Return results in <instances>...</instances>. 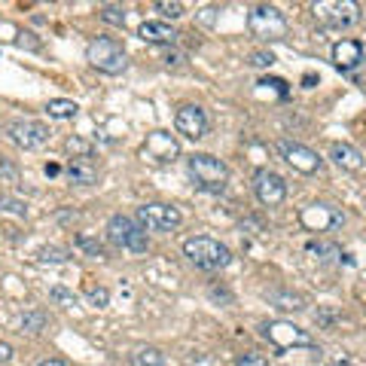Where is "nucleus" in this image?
<instances>
[{
	"instance_id": "22",
	"label": "nucleus",
	"mask_w": 366,
	"mask_h": 366,
	"mask_svg": "<svg viewBox=\"0 0 366 366\" xmlns=\"http://www.w3.org/2000/svg\"><path fill=\"white\" fill-rule=\"evenodd\" d=\"M49 327V314L43 309H28L22 314V330L25 333H43Z\"/></svg>"
},
{
	"instance_id": "27",
	"label": "nucleus",
	"mask_w": 366,
	"mask_h": 366,
	"mask_svg": "<svg viewBox=\"0 0 366 366\" xmlns=\"http://www.w3.org/2000/svg\"><path fill=\"white\" fill-rule=\"evenodd\" d=\"M49 299H52L55 305H65V309H74V305H77V293L67 290V287H61V284H55V287L49 290Z\"/></svg>"
},
{
	"instance_id": "38",
	"label": "nucleus",
	"mask_w": 366,
	"mask_h": 366,
	"mask_svg": "<svg viewBox=\"0 0 366 366\" xmlns=\"http://www.w3.org/2000/svg\"><path fill=\"white\" fill-rule=\"evenodd\" d=\"M58 171H61V168L55 165V162H49V165H46V174H49V177H55V174H58Z\"/></svg>"
},
{
	"instance_id": "14",
	"label": "nucleus",
	"mask_w": 366,
	"mask_h": 366,
	"mask_svg": "<svg viewBox=\"0 0 366 366\" xmlns=\"http://www.w3.org/2000/svg\"><path fill=\"white\" fill-rule=\"evenodd\" d=\"M208 113L201 110L199 104H183L177 110V116H174V128L180 131L183 138H189V140H199V138H205L208 135Z\"/></svg>"
},
{
	"instance_id": "10",
	"label": "nucleus",
	"mask_w": 366,
	"mask_h": 366,
	"mask_svg": "<svg viewBox=\"0 0 366 366\" xmlns=\"http://www.w3.org/2000/svg\"><path fill=\"white\" fill-rule=\"evenodd\" d=\"M140 156L156 162V165H171L180 159V144L171 131H150L147 140L140 144Z\"/></svg>"
},
{
	"instance_id": "31",
	"label": "nucleus",
	"mask_w": 366,
	"mask_h": 366,
	"mask_svg": "<svg viewBox=\"0 0 366 366\" xmlns=\"http://www.w3.org/2000/svg\"><path fill=\"white\" fill-rule=\"evenodd\" d=\"M18 165H13L9 159H0V183H18Z\"/></svg>"
},
{
	"instance_id": "6",
	"label": "nucleus",
	"mask_w": 366,
	"mask_h": 366,
	"mask_svg": "<svg viewBox=\"0 0 366 366\" xmlns=\"http://www.w3.org/2000/svg\"><path fill=\"white\" fill-rule=\"evenodd\" d=\"M311 13L323 28H351L360 22V4L354 0H321L311 6Z\"/></svg>"
},
{
	"instance_id": "5",
	"label": "nucleus",
	"mask_w": 366,
	"mask_h": 366,
	"mask_svg": "<svg viewBox=\"0 0 366 366\" xmlns=\"http://www.w3.org/2000/svg\"><path fill=\"white\" fill-rule=\"evenodd\" d=\"M107 238H110V244L126 248L131 253H147V248H150L147 229H140L135 220L126 217V214H113V217L107 220Z\"/></svg>"
},
{
	"instance_id": "8",
	"label": "nucleus",
	"mask_w": 366,
	"mask_h": 366,
	"mask_svg": "<svg viewBox=\"0 0 366 366\" xmlns=\"http://www.w3.org/2000/svg\"><path fill=\"white\" fill-rule=\"evenodd\" d=\"M262 336H266L274 348H281V351H287V348H311V345H314L311 333L296 327V323H290V321H269V323H262Z\"/></svg>"
},
{
	"instance_id": "36",
	"label": "nucleus",
	"mask_w": 366,
	"mask_h": 366,
	"mask_svg": "<svg viewBox=\"0 0 366 366\" xmlns=\"http://www.w3.org/2000/svg\"><path fill=\"white\" fill-rule=\"evenodd\" d=\"M180 61H183V52H174V49L165 52V65H180Z\"/></svg>"
},
{
	"instance_id": "3",
	"label": "nucleus",
	"mask_w": 366,
	"mask_h": 366,
	"mask_svg": "<svg viewBox=\"0 0 366 366\" xmlns=\"http://www.w3.org/2000/svg\"><path fill=\"white\" fill-rule=\"evenodd\" d=\"M187 165H189V177L196 180V187L208 189V192H220L226 187V177H229L226 162H220L217 156H211V152H192L187 159Z\"/></svg>"
},
{
	"instance_id": "16",
	"label": "nucleus",
	"mask_w": 366,
	"mask_h": 366,
	"mask_svg": "<svg viewBox=\"0 0 366 366\" xmlns=\"http://www.w3.org/2000/svg\"><path fill=\"white\" fill-rule=\"evenodd\" d=\"M138 37L147 40V43H156V46H171V43H177L180 34L168 22H144L138 28Z\"/></svg>"
},
{
	"instance_id": "12",
	"label": "nucleus",
	"mask_w": 366,
	"mask_h": 366,
	"mask_svg": "<svg viewBox=\"0 0 366 366\" xmlns=\"http://www.w3.org/2000/svg\"><path fill=\"white\" fill-rule=\"evenodd\" d=\"M6 135H9V140H13L16 147L37 150V147H43L49 140V128L43 126V122H37V119H16V122H9Z\"/></svg>"
},
{
	"instance_id": "29",
	"label": "nucleus",
	"mask_w": 366,
	"mask_h": 366,
	"mask_svg": "<svg viewBox=\"0 0 366 366\" xmlns=\"http://www.w3.org/2000/svg\"><path fill=\"white\" fill-rule=\"evenodd\" d=\"M0 214H13V217H28V205H25V201H18V199L4 196V199H0Z\"/></svg>"
},
{
	"instance_id": "26",
	"label": "nucleus",
	"mask_w": 366,
	"mask_h": 366,
	"mask_svg": "<svg viewBox=\"0 0 366 366\" xmlns=\"http://www.w3.org/2000/svg\"><path fill=\"white\" fill-rule=\"evenodd\" d=\"M98 16H101V22H107V25H116V28L126 25V9L116 4H104L98 9Z\"/></svg>"
},
{
	"instance_id": "17",
	"label": "nucleus",
	"mask_w": 366,
	"mask_h": 366,
	"mask_svg": "<svg viewBox=\"0 0 366 366\" xmlns=\"http://www.w3.org/2000/svg\"><path fill=\"white\" fill-rule=\"evenodd\" d=\"M330 159L342 171H360L363 168V152L357 147H351V144H333L330 147Z\"/></svg>"
},
{
	"instance_id": "18",
	"label": "nucleus",
	"mask_w": 366,
	"mask_h": 366,
	"mask_svg": "<svg viewBox=\"0 0 366 366\" xmlns=\"http://www.w3.org/2000/svg\"><path fill=\"white\" fill-rule=\"evenodd\" d=\"M67 177H70V183H77V187H89V183L98 180V165L92 159H70Z\"/></svg>"
},
{
	"instance_id": "37",
	"label": "nucleus",
	"mask_w": 366,
	"mask_h": 366,
	"mask_svg": "<svg viewBox=\"0 0 366 366\" xmlns=\"http://www.w3.org/2000/svg\"><path fill=\"white\" fill-rule=\"evenodd\" d=\"M37 366H67L65 360H58V357H52V360H43V363H37Z\"/></svg>"
},
{
	"instance_id": "15",
	"label": "nucleus",
	"mask_w": 366,
	"mask_h": 366,
	"mask_svg": "<svg viewBox=\"0 0 366 366\" xmlns=\"http://www.w3.org/2000/svg\"><path fill=\"white\" fill-rule=\"evenodd\" d=\"M363 55L366 49L360 40H339V43L333 46V65L339 70H354L363 65Z\"/></svg>"
},
{
	"instance_id": "11",
	"label": "nucleus",
	"mask_w": 366,
	"mask_h": 366,
	"mask_svg": "<svg viewBox=\"0 0 366 366\" xmlns=\"http://www.w3.org/2000/svg\"><path fill=\"white\" fill-rule=\"evenodd\" d=\"M253 196H257L260 205L266 208H278L284 199H287V183H284L281 174H274V171L262 168L253 174Z\"/></svg>"
},
{
	"instance_id": "20",
	"label": "nucleus",
	"mask_w": 366,
	"mask_h": 366,
	"mask_svg": "<svg viewBox=\"0 0 366 366\" xmlns=\"http://www.w3.org/2000/svg\"><path fill=\"white\" fill-rule=\"evenodd\" d=\"M65 152L70 159H95V147H92L86 138H79V135H70L65 140Z\"/></svg>"
},
{
	"instance_id": "33",
	"label": "nucleus",
	"mask_w": 366,
	"mask_h": 366,
	"mask_svg": "<svg viewBox=\"0 0 366 366\" xmlns=\"http://www.w3.org/2000/svg\"><path fill=\"white\" fill-rule=\"evenodd\" d=\"M89 302L95 305V309H107L110 305V290L107 287H92L89 290Z\"/></svg>"
},
{
	"instance_id": "7",
	"label": "nucleus",
	"mask_w": 366,
	"mask_h": 366,
	"mask_svg": "<svg viewBox=\"0 0 366 366\" xmlns=\"http://www.w3.org/2000/svg\"><path fill=\"white\" fill-rule=\"evenodd\" d=\"M183 223V214L174 205L165 201H147L138 208V226L140 229H152V232H171Z\"/></svg>"
},
{
	"instance_id": "2",
	"label": "nucleus",
	"mask_w": 366,
	"mask_h": 366,
	"mask_svg": "<svg viewBox=\"0 0 366 366\" xmlns=\"http://www.w3.org/2000/svg\"><path fill=\"white\" fill-rule=\"evenodd\" d=\"M248 30L262 43H274V40L287 37V18L278 6L272 4H257L248 13Z\"/></svg>"
},
{
	"instance_id": "32",
	"label": "nucleus",
	"mask_w": 366,
	"mask_h": 366,
	"mask_svg": "<svg viewBox=\"0 0 366 366\" xmlns=\"http://www.w3.org/2000/svg\"><path fill=\"white\" fill-rule=\"evenodd\" d=\"M235 366H269V360L262 357V354H257V351H244V354L235 357Z\"/></svg>"
},
{
	"instance_id": "1",
	"label": "nucleus",
	"mask_w": 366,
	"mask_h": 366,
	"mask_svg": "<svg viewBox=\"0 0 366 366\" xmlns=\"http://www.w3.org/2000/svg\"><path fill=\"white\" fill-rule=\"evenodd\" d=\"M183 257H187L192 266H199L205 272L226 269L232 262V253H229L226 244H220L217 238H208V235H196V238L183 241Z\"/></svg>"
},
{
	"instance_id": "13",
	"label": "nucleus",
	"mask_w": 366,
	"mask_h": 366,
	"mask_svg": "<svg viewBox=\"0 0 366 366\" xmlns=\"http://www.w3.org/2000/svg\"><path fill=\"white\" fill-rule=\"evenodd\" d=\"M299 223H302V226L309 229V232H330V229H336V226H342V223H345V214H342L339 208L318 201V205L302 208Z\"/></svg>"
},
{
	"instance_id": "30",
	"label": "nucleus",
	"mask_w": 366,
	"mask_h": 366,
	"mask_svg": "<svg viewBox=\"0 0 366 366\" xmlns=\"http://www.w3.org/2000/svg\"><path fill=\"white\" fill-rule=\"evenodd\" d=\"M37 262H67V250L61 248H43L37 253Z\"/></svg>"
},
{
	"instance_id": "35",
	"label": "nucleus",
	"mask_w": 366,
	"mask_h": 366,
	"mask_svg": "<svg viewBox=\"0 0 366 366\" xmlns=\"http://www.w3.org/2000/svg\"><path fill=\"white\" fill-rule=\"evenodd\" d=\"M9 360H13V345H9V342H0V366H6Z\"/></svg>"
},
{
	"instance_id": "23",
	"label": "nucleus",
	"mask_w": 366,
	"mask_h": 366,
	"mask_svg": "<svg viewBox=\"0 0 366 366\" xmlns=\"http://www.w3.org/2000/svg\"><path fill=\"white\" fill-rule=\"evenodd\" d=\"M74 241H77V248H79V250H86V253H89V257H101V260L107 257L104 241L95 238V235H86V232H79V235H77Z\"/></svg>"
},
{
	"instance_id": "4",
	"label": "nucleus",
	"mask_w": 366,
	"mask_h": 366,
	"mask_svg": "<svg viewBox=\"0 0 366 366\" xmlns=\"http://www.w3.org/2000/svg\"><path fill=\"white\" fill-rule=\"evenodd\" d=\"M86 61L95 70H101V74L116 77V74L126 70V49H122L116 40H110V37H95L86 46Z\"/></svg>"
},
{
	"instance_id": "25",
	"label": "nucleus",
	"mask_w": 366,
	"mask_h": 366,
	"mask_svg": "<svg viewBox=\"0 0 366 366\" xmlns=\"http://www.w3.org/2000/svg\"><path fill=\"white\" fill-rule=\"evenodd\" d=\"M309 253H314V257L323 260V262H333V260L342 257V250L330 241H309Z\"/></svg>"
},
{
	"instance_id": "19",
	"label": "nucleus",
	"mask_w": 366,
	"mask_h": 366,
	"mask_svg": "<svg viewBox=\"0 0 366 366\" xmlns=\"http://www.w3.org/2000/svg\"><path fill=\"white\" fill-rule=\"evenodd\" d=\"M269 302L281 311H305V305H309L305 296H299V293H293V290H272Z\"/></svg>"
},
{
	"instance_id": "28",
	"label": "nucleus",
	"mask_w": 366,
	"mask_h": 366,
	"mask_svg": "<svg viewBox=\"0 0 366 366\" xmlns=\"http://www.w3.org/2000/svg\"><path fill=\"white\" fill-rule=\"evenodd\" d=\"M156 13H162V18H180L183 4L180 0H156Z\"/></svg>"
},
{
	"instance_id": "21",
	"label": "nucleus",
	"mask_w": 366,
	"mask_h": 366,
	"mask_svg": "<svg viewBox=\"0 0 366 366\" xmlns=\"http://www.w3.org/2000/svg\"><path fill=\"white\" fill-rule=\"evenodd\" d=\"M46 113L52 116V119H74L79 113V107H77V101H67V98H52L46 104Z\"/></svg>"
},
{
	"instance_id": "34",
	"label": "nucleus",
	"mask_w": 366,
	"mask_h": 366,
	"mask_svg": "<svg viewBox=\"0 0 366 366\" xmlns=\"http://www.w3.org/2000/svg\"><path fill=\"white\" fill-rule=\"evenodd\" d=\"M274 61H278V58H274L272 52H250L248 55V65L250 67H272Z\"/></svg>"
},
{
	"instance_id": "9",
	"label": "nucleus",
	"mask_w": 366,
	"mask_h": 366,
	"mask_svg": "<svg viewBox=\"0 0 366 366\" xmlns=\"http://www.w3.org/2000/svg\"><path fill=\"white\" fill-rule=\"evenodd\" d=\"M274 147H278L281 159L287 162V165H290L293 171H299V174H314V171H321V165H323V159L318 156V152H314L311 147L299 144V140L281 138Z\"/></svg>"
},
{
	"instance_id": "24",
	"label": "nucleus",
	"mask_w": 366,
	"mask_h": 366,
	"mask_svg": "<svg viewBox=\"0 0 366 366\" xmlns=\"http://www.w3.org/2000/svg\"><path fill=\"white\" fill-rule=\"evenodd\" d=\"M135 366H168V360H165V354H162L159 348H138L135 351Z\"/></svg>"
}]
</instances>
